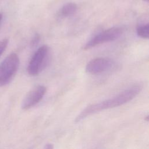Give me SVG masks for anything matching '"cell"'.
<instances>
[{
  "mask_svg": "<svg viewBox=\"0 0 149 149\" xmlns=\"http://www.w3.org/2000/svg\"><path fill=\"white\" fill-rule=\"evenodd\" d=\"M140 90V86H133L109 99L91 104L87 107L77 115L75 121L76 122H80L86 117L97 112L125 104L136 97L139 94Z\"/></svg>",
  "mask_w": 149,
  "mask_h": 149,
  "instance_id": "6da1fadb",
  "label": "cell"
},
{
  "mask_svg": "<svg viewBox=\"0 0 149 149\" xmlns=\"http://www.w3.org/2000/svg\"><path fill=\"white\" fill-rule=\"evenodd\" d=\"M19 58L15 53H11L2 61L0 64V87L10 82L19 69Z\"/></svg>",
  "mask_w": 149,
  "mask_h": 149,
  "instance_id": "7a4b0ae2",
  "label": "cell"
},
{
  "mask_svg": "<svg viewBox=\"0 0 149 149\" xmlns=\"http://www.w3.org/2000/svg\"><path fill=\"white\" fill-rule=\"evenodd\" d=\"M49 48L44 45L39 47L32 56L27 70L31 76L38 75L47 66L49 61Z\"/></svg>",
  "mask_w": 149,
  "mask_h": 149,
  "instance_id": "3957f363",
  "label": "cell"
},
{
  "mask_svg": "<svg viewBox=\"0 0 149 149\" xmlns=\"http://www.w3.org/2000/svg\"><path fill=\"white\" fill-rule=\"evenodd\" d=\"M122 33L123 30L120 27H113L109 28L92 37L84 45L83 49L87 50L98 45L115 41L119 38Z\"/></svg>",
  "mask_w": 149,
  "mask_h": 149,
  "instance_id": "277c9868",
  "label": "cell"
},
{
  "mask_svg": "<svg viewBox=\"0 0 149 149\" xmlns=\"http://www.w3.org/2000/svg\"><path fill=\"white\" fill-rule=\"evenodd\" d=\"M46 91V87L42 85H38L33 88L24 98L21 105L22 108L26 110L35 106L42 99Z\"/></svg>",
  "mask_w": 149,
  "mask_h": 149,
  "instance_id": "5b68a950",
  "label": "cell"
},
{
  "mask_svg": "<svg viewBox=\"0 0 149 149\" xmlns=\"http://www.w3.org/2000/svg\"><path fill=\"white\" fill-rule=\"evenodd\" d=\"M113 61L108 58H97L91 60L86 65V71L90 74H100L110 69Z\"/></svg>",
  "mask_w": 149,
  "mask_h": 149,
  "instance_id": "8992f818",
  "label": "cell"
},
{
  "mask_svg": "<svg viewBox=\"0 0 149 149\" xmlns=\"http://www.w3.org/2000/svg\"><path fill=\"white\" fill-rule=\"evenodd\" d=\"M77 10V6L73 2H68L65 4L60 10L59 15L63 17H67L73 15Z\"/></svg>",
  "mask_w": 149,
  "mask_h": 149,
  "instance_id": "52a82bcc",
  "label": "cell"
},
{
  "mask_svg": "<svg viewBox=\"0 0 149 149\" xmlns=\"http://www.w3.org/2000/svg\"><path fill=\"white\" fill-rule=\"evenodd\" d=\"M137 34L139 37H140L143 38L147 39L149 35V24L148 23L140 24L137 26Z\"/></svg>",
  "mask_w": 149,
  "mask_h": 149,
  "instance_id": "ba28073f",
  "label": "cell"
},
{
  "mask_svg": "<svg viewBox=\"0 0 149 149\" xmlns=\"http://www.w3.org/2000/svg\"><path fill=\"white\" fill-rule=\"evenodd\" d=\"M9 41L8 39L5 38L0 41V56L3 54L4 51L6 49L8 44Z\"/></svg>",
  "mask_w": 149,
  "mask_h": 149,
  "instance_id": "9c48e42d",
  "label": "cell"
},
{
  "mask_svg": "<svg viewBox=\"0 0 149 149\" xmlns=\"http://www.w3.org/2000/svg\"><path fill=\"white\" fill-rule=\"evenodd\" d=\"M40 40V36L38 34H36L31 41V45L33 46L37 45L38 44V42H39Z\"/></svg>",
  "mask_w": 149,
  "mask_h": 149,
  "instance_id": "30bf717a",
  "label": "cell"
},
{
  "mask_svg": "<svg viewBox=\"0 0 149 149\" xmlns=\"http://www.w3.org/2000/svg\"><path fill=\"white\" fill-rule=\"evenodd\" d=\"M44 148V149H52V148H54V146L51 143H47V144H45Z\"/></svg>",
  "mask_w": 149,
  "mask_h": 149,
  "instance_id": "8fae6325",
  "label": "cell"
},
{
  "mask_svg": "<svg viewBox=\"0 0 149 149\" xmlns=\"http://www.w3.org/2000/svg\"><path fill=\"white\" fill-rule=\"evenodd\" d=\"M145 120H146V121H148V116L147 115V116H146V118H145Z\"/></svg>",
  "mask_w": 149,
  "mask_h": 149,
  "instance_id": "7c38bea8",
  "label": "cell"
},
{
  "mask_svg": "<svg viewBox=\"0 0 149 149\" xmlns=\"http://www.w3.org/2000/svg\"><path fill=\"white\" fill-rule=\"evenodd\" d=\"M2 14L0 13V22H1V19H2Z\"/></svg>",
  "mask_w": 149,
  "mask_h": 149,
  "instance_id": "4fadbf2b",
  "label": "cell"
},
{
  "mask_svg": "<svg viewBox=\"0 0 149 149\" xmlns=\"http://www.w3.org/2000/svg\"><path fill=\"white\" fill-rule=\"evenodd\" d=\"M144 1H146V2H148V0H143Z\"/></svg>",
  "mask_w": 149,
  "mask_h": 149,
  "instance_id": "5bb4252c",
  "label": "cell"
}]
</instances>
